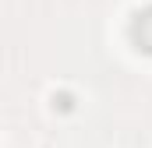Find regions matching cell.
<instances>
[{
	"label": "cell",
	"instance_id": "6da1fadb",
	"mask_svg": "<svg viewBox=\"0 0 152 148\" xmlns=\"http://www.w3.org/2000/svg\"><path fill=\"white\" fill-rule=\"evenodd\" d=\"M127 39H131V46H134L138 53L152 57V4L138 7V11L131 14V21H127Z\"/></svg>",
	"mask_w": 152,
	"mask_h": 148
},
{
	"label": "cell",
	"instance_id": "7a4b0ae2",
	"mask_svg": "<svg viewBox=\"0 0 152 148\" xmlns=\"http://www.w3.org/2000/svg\"><path fill=\"white\" fill-rule=\"evenodd\" d=\"M53 110L71 113V110H75V95H71V92H57V95H53Z\"/></svg>",
	"mask_w": 152,
	"mask_h": 148
}]
</instances>
